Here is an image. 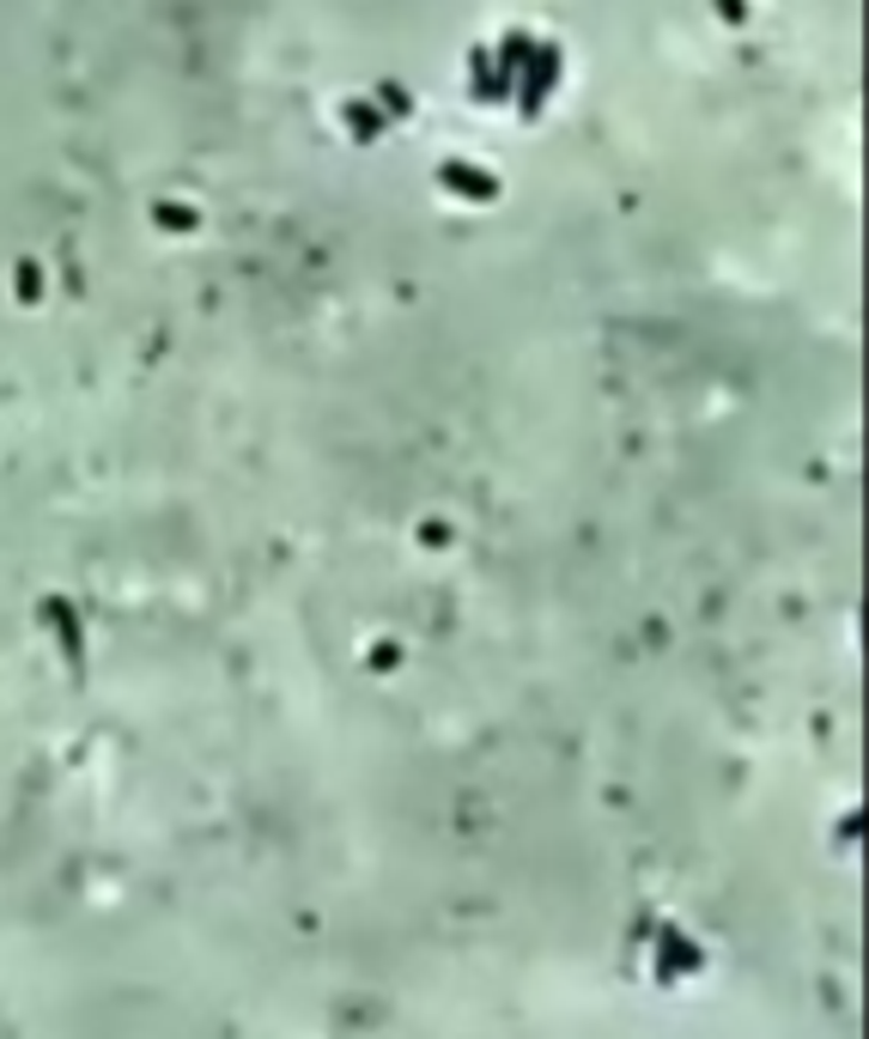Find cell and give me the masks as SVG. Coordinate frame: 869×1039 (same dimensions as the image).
<instances>
[{
	"label": "cell",
	"mask_w": 869,
	"mask_h": 1039,
	"mask_svg": "<svg viewBox=\"0 0 869 1039\" xmlns=\"http://www.w3.org/2000/svg\"><path fill=\"white\" fill-rule=\"evenodd\" d=\"M475 98L492 103V68H487V49H475Z\"/></svg>",
	"instance_id": "obj_3"
},
{
	"label": "cell",
	"mask_w": 869,
	"mask_h": 1039,
	"mask_svg": "<svg viewBox=\"0 0 869 1039\" xmlns=\"http://www.w3.org/2000/svg\"><path fill=\"white\" fill-rule=\"evenodd\" d=\"M445 177L450 189H462L469 194V201H492V194H499V177H487V171H475V164H445Z\"/></svg>",
	"instance_id": "obj_2"
},
{
	"label": "cell",
	"mask_w": 869,
	"mask_h": 1039,
	"mask_svg": "<svg viewBox=\"0 0 869 1039\" xmlns=\"http://www.w3.org/2000/svg\"><path fill=\"white\" fill-rule=\"evenodd\" d=\"M553 80H560V49H541L536 61H529V80H523V116H536L541 110V98L553 92Z\"/></svg>",
	"instance_id": "obj_1"
}]
</instances>
